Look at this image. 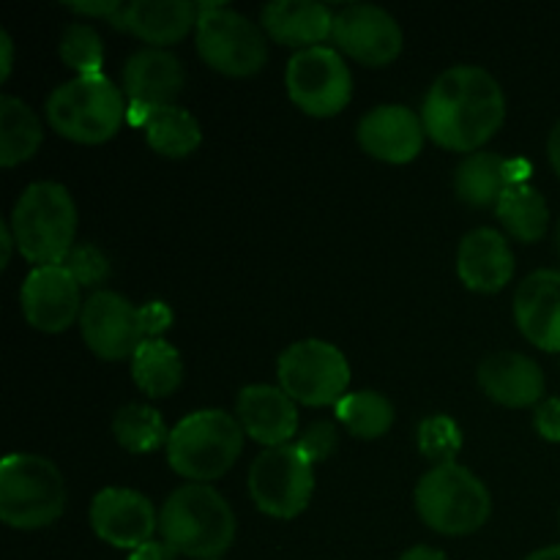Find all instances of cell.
I'll return each instance as SVG.
<instances>
[{"label":"cell","instance_id":"39","mask_svg":"<svg viewBox=\"0 0 560 560\" xmlns=\"http://www.w3.org/2000/svg\"><path fill=\"white\" fill-rule=\"evenodd\" d=\"M399 560H448L446 556H443L441 550H435V547H410L408 552H402V558Z\"/></svg>","mask_w":560,"mask_h":560},{"label":"cell","instance_id":"26","mask_svg":"<svg viewBox=\"0 0 560 560\" xmlns=\"http://www.w3.org/2000/svg\"><path fill=\"white\" fill-rule=\"evenodd\" d=\"M131 377L137 388L153 399L175 394L184 383V361L175 345L167 339H148L131 359Z\"/></svg>","mask_w":560,"mask_h":560},{"label":"cell","instance_id":"7","mask_svg":"<svg viewBox=\"0 0 560 560\" xmlns=\"http://www.w3.org/2000/svg\"><path fill=\"white\" fill-rule=\"evenodd\" d=\"M66 509V481L58 465L38 454H9L0 465V520L16 530L58 523Z\"/></svg>","mask_w":560,"mask_h":560},{"label":"cell","instance_id":"2","mask_svg":"<svg viewBox=\"0 0 560 560\" xmlns=\"http://www.w3.org/2000/svg\"><path fill=\"white\" fill-rule=\"evenodd\" d=\"M159 534L178 556L219 560L235 541V514L211 485H184L164 501Z\"/></svg>","mask_w":560,"mask_h":560},{"label":"cell","instance_id":"17","mask_svg":"<svg viewBox=\"0 0 560 560\" xmlns=\"http://www.w3.org/2000/svg\"><path fill=\"white\" fill-rule=\"evenodd\" d=\"M235 419L244 427L246 438L266 448L288 446L299 435V408L279 386L255 383L241 388Z\"/></svg>","mask_w":560,"mask_h":560},{"label":"cell","instance_id":"11","mask_svg":"<svg viewBox=\"0 0 560 560\" xmlns=\"http://www.w3.org/2000/svg\"><path fill=\"white\" fill-rule=\"evenodd\" d=\"M315 492V463L295 443L266 448L249 468V495L262 514L293 520Z\"/></svg>","mask_w":560,"mask_h":560},{"label":"cell","instance_id":"37","mask_svg":"<svg viewBox=\"0 0 560 560\" xmlns=\"http://www.w3.org/2000/svg\"><path fill=\"white\" fill-rule=\"evenodd\" d=\"M120 5L124 3H118V0H104V3H66V9L82 16H107V20H113Z\"/></svg>","mask_w":560,"mask_h":560},{"label":"cell","instance_id":"3","mask_svg":"<svg viewBox=\"0 0 560 560\" xmlns=\"http://www.w3.org/2000/svg\"><path fill=\"white\" fill-rule=\"evenodd\" d=\"M173 326V312L162 301L135 306L113 290H96L80 315V334L88 350L104 361L135 359L148 339H159Z\"/></svg>","mask_w":560,"mask_h":560},{"label":"cell","instance_id":"36","mask_svg":"<svg viewBox=\"0 0 560 560\" xmlns=\"http://www.w3.org/2000/svg\"><path fill=\"white\" fill-rule=\"evenodd\" d=\"M129 560H178V552H175L167 541L151 539L148 545L137 547L135 552H129Z\"/></svg>","mask_w":560,"mask_h":560},{"label":"cell","instance_id":"24","mask_svg":"<svg viewBox=\"0 0 560 560\" xmlns=\"http://www.w3.org/2000/svg\"><path fill=\"white\" fill-rule=\"evenodd\" d=\"M126 118L135 126H140L145 142L167 159H184L195 153L202 142L200 124L189 109L178 107V104H167V107H142V104H131Z\"/></svg>","mask_w":560,"mask_h":560},{"label":"cell","instance_id":"20","mask_svg":"<svg viewBox=\"0 0 560 560\" xmlns=\"http://www.w3.org/2000/svg\"><path fill=\"white\" fill-rule=\"evenodd\" d=\"M479 386L503 408H530L545 397V372L530 355L501 350L479 364Z\"/></svg>","mask_w":560,"mask_h":560},{"label":"cell","instance_id":"23","mask_svg":"<svg viewBox=\"0 0 560 560\" xmlns=\"http://www.w3.org/2000/svg\"><path fill=\"white\" fill-rule=\"evenodd\" d=\"M262 31L282 47L312 49L334 36V11L315 0H273L260 14Z\"/></svg>","mask_w":560,"mask_h":560},{"label":"cell","instance_id":"28","mask_svg":"<svg viewBox=\"0 0 560 560\" xmlns=\"http://www.w3.org/2000/svg\"><path fill=\"white\" fill-rule=\"evenodd\" d=\"M495 213L498 222L506 228V233L512 238L523 241V244H536V241L545 238L547 228H550L547 200L530 184L509 186L501 200H498Z\"/></svg>","mask_w":560,"mask_h":560},{"label":"cell","instance_id":"10","mask_svg":"<svg viewBox=\"0 0 560 560\" xmlns=\"http://www.w3.org/2000/svg\"><path fill=\"white\" fill-rule=\"evenodd\" d=\"M279 388L306 408L337 405L348 394L350 364L342 350L323 339L290 345L277 364Z\"/></svg>","mask_w":560,"mask_h":560},{"label":"cell","instance_id":"21","mask_svg":"<svg viewBox=\"0 0 560 560\" xmlns=\"http://www.w3.org/2000/svg\"><path fill=\"white\" fill-rule=\"evenodd\" d=\"M457 273L474 293H501L514 277V255L498 230L479 228L468 233L457 252Z\"/></svg>","mask_w":560,"mask_h":560},{"label":"cell","instance_id":"12","mask_svg":"<svg viewBox=\"0 0 560 560\" xmlns=\"http://www.w3.org/2000/svg\"><path fill=\"white\" fill-rule=\"evenodd\" d=\"M284 82L295 107L312 118H334L353 98V77L348 63L339 49L331 47L295 52L288 63Z\"/></svg>","mask_w":560,"mask_h":560},{"label":"cell","instance_id":"41","mask_svg":"<svg viewBox=\"0 0 560 560\" xmlns=\"http://www.w3.org/2000/svg\"><path fill=\"white\" fill-rule=\"evenodd\" d=\"M0 244H3V260H0V268H5V266H9V260H11V249H14V246H16L14 233H11V224L9 222L0 224Z\"/></svg>","mask_w":560,"mask_h":560},{"label":"cell","instance_id":"33","mask_svg":"<svg viewBox=\"0 0 560 560\" xmlns=\"http://www.w3.org/2000/svg\"><path fill=\"white\" fill-rule=\"evenodd\" d=\"M63 266L69 268V273L77 279L80 288H96L109 277V260L93 244L74 246L63 260Z\"/></svg>","mask_w":560,"mask_h":560},{"label":"cell","instance_id":"13","mask_svg":"<svg viewBox=\"0 0 560 560\" xmlns=\"http://www.w3.org/2000/svg\"><path fill=\"white\" fill-rule=\"evenodd\" d=\"M334 44L350 60L372 69L394 63L402 52V27L381 5L353 3L334 14Z\"/></svg>","mask_w":560,"mask_h":560},{"label":"cell","instance_id":"9","mask_svg":"<svg viewBox=\"0 0 560 560\" xmlns=\"http://www.w3.org/2000/svg\"><path fill=\"white\" fill-rule=\"evenodd\" d=\"M197 55L208 69L224 77H252L266 66L268 49L262 27L230 5L197 3Z\"/></svg>","mask_w":560,"mask_h":560},{"label":"cell","instance_id":"40","mask_svg":"<svg viewBox=\"0 0 560 560\" xmlns=\"http://www.w3.org/2000/svg\"><path fill=\"white\" fill-rule=\"evenodd\" d=\"M547 153H550V164L560 178V120L556 124V129L550 131V140H547Z\"/></svg>","mask_w":560,"mask_h":560},{"label":"cell","instance_id":"4","mask_svg":"<svg viewBox=\"0 0 560 560\" xmlns=\"http://www.w3.org/2000/svg\"><path fill=\"white\" fill-rule=\"evenodd\" d=\"M9 224L16 249L27 262H33V268L63 266L69 252L74 249L77 206L66 186L38 180L22 191Z\"/></svg>","mask_w":560,"mask_h":560},{"label":"cell","instance_id":"38","mask_svg":"<svg viewBox=\"0 0 560 560\" xmlns=\"http://www.w3.org/2000/svg\"><path fill=\"white\" fill-rule=\"evenodd\" d=\"M0 55H3V60H0V80H9L11 74V66H14V44H11V36L5 31H0Z\"/></svg>","mask_w":560,"mask_h":560},{"label":"cell","instance_id":"31","mask_svg":"<svg viewBox=\"0 0 560 560\" xmlns=\"http://www.w3.org/2000/svg\"><path fill=\"white\" fill-rule=\"evenodd\" d=\"M60 58L69 69L77 71V77L102 74L104 63V47L98 33L85 22H74L66 27L63 38H60Z\"/></svg>","mask_w":560,"mask_h":560},{"label":"cell","instance_id":"14","mask_svg":"<svg viewBox=\"0 0 560 560\" xmlns=\"http://www.w3.org/2000/svg\"><path fill=\"white\" fill-rule=\"evenodd\" d=\"M91 528L109 547L135 552L153 539L159 530V514L142 492L107 487L91 503Z\"/></svg>","mask_w":560,"mask_h":560},{"label":"cell","instance_id":"5","mask_svg":"<svg viewBox=\"0 0 560 560\" xmlns=\"http://www.w3.org/2000/svg\"><path fill=\"white\" fill-rule=\"evenodd\" d=\"M126 98L104 74L74 77L47 98V124L60 137L80 145H102L124 126Z\"/></svg>","mask_w":560,"mask_h":560},{"label":"cell","instance_id":"19","mask_svg":"<svg viewBox=\"0 0 560 560\" xmlns=\"http://www.w3.org/2000/svg\"><path fill=\"white\" fill-rule=\"evenodd\" d=\"M197 20L200 5L189 0H135L120 5L109 22L140 42L164 49L167 44L184 42L191 27H197Z\"/></svg>","mask_w":560,"mask_h":560},{"label":"cell","instance_id":"22","mask_svg":"<svg viewBox=\"0 0 560 560\" xmlns=\"http://www.w3.org/2000/svg\"><path fill=\"white\" fill-rule=\"evenodd\" d=\"M184 85V66L167 49L145 47L131 55L124 66V93L131 104L167 107V104H175Z\"/></svg>","mask_w":560,"mask_h":560},{"label":"cell","instance_id":"34","mask_svg":"<svg viewBox=\"0 0 560 560\" xmlns=\"http://www.w3.org/2000/svg\"><path fill=\"white\" fill-rule=\"evenodd\" d=\"M337 443H339L337 424H334V421H315V424L306 427V432L295 441V446H299L312 463H320V459L331 457Z\"/></svg>","mask_w":560,"mask_h":560},{"label":"cell","instance_id":"1","mask_svg":"<svg viewBox=\"0 0 560 560\" xmlns=\"http://www.w3.org/2000/svg\"><path fill=\"white\" fill-rule=\"evenodd\" d=\"M421 120L435 145L470 156L501 131L506 96L481 66H452L427 91Z\"/></svg>","mask_w":560,"mask_h":560},{"label":"cell","instance_id":"43","mask_svg":"<svg viewBox=\"0 0 560 560\" xmlns=\"http://www.w3.org/2000/svg\"><path fill=\"white\" fill-rule=\"evenodd\" d=\"M558 252H560V224H558Z\"/></svg>","mask_w":560,"mask_h":560},{"label":"cell","instance_id":"6","mask_svg":"<svg viewBox=\"0 0 560 560\" xmlns=\"http://www.w3.org/2000/svg\"><path fill=\"white\" fill-rule=\"evenodd\" d=\"M244 427L224 410H197L180 419L167 441V463L191 485L219 479L244 452Z\"/></svg>","mask_w":560,"mask_h":560},{"label":"cell","instance_id":"27","mask_svg":"<svg viewBox=\"0 0 560 560\" xmlns=\"http://www.w3.org/2000/svg\"><path fill=\"white\" fill-rule=\"evenodd\" d=\"M44 142V126L38 115L27 107L22 98H0V164L16 167V164L33 159Z\"/></svg>","mask_w":560,"mask_h":560},{"label":"cell","instance_id":"15","mask_svg":"<svg viewBox=\"0 0 560 560\" xmlns=\"http://www.w3.org/2000/svg\"><path fill=\"white\" fill-rule=\"evenodd\" d=\"M22 315L36 331L60 334L80 323L82 299L80 284L66 266H42L27 273L22 284Z\"/></svg>","mask_w":560,"mask_h":560},{"label":"cell","instance_id":"32","mask_svg":"<svg viewBox=\"0 0 560 560\" xmlns=\"http://www.w3.org/2000/svg\"><path fill=\"white\" fill-rule=\"evenodd\" d=\"M416 441H419L421 457L435 465H448L463 448V430L452 416L435 413L421 421Z\"/></svg>","mask_w":560,"mask_h":560},{"label":"cell","instance_id":"29","mask_svg":"<svg viewBox=\"0 0 560 560\" xmlns=\"http://www.w3.org/2000/svg\"><path fill=\"white\" fill-rule=\"evenodd\" d=\"M337 421L361 441H377L394 427V405L377 392L345 394L334 405Z\"/></svg>","mask_w":560,"mask_h":560},{"label":"cell","instance_id":"8","mask_svg":"<svg viewBox=\"0 0 560 560\" xmlns=\"http://www.w3.org/2000/svg\"><path fill=\"white\" fill-rule=\"evenodd\" d=\"M416 512L438 534L468 536L490 520L492 498L485 481L463 465H435L416 487Z\"/></svg>","mask_w":560,"mask_h":560},{"label":"cell","instance_id":"35","mask_svg":"<svg viewBox=\"0 0 560 560\" xmlns=\"http://www.w3.org/2000/svg\"><path fill=\"white\" fill-rule=\"evenodd\" d=\"M534 424H536V432H539L547 443H560V399L558 397H547L536 405Z\"/></svg>","mask_w":560,"mask_h":560},{"label":"cell","instance_id":"42","mask_svg":"<svg viewBox=\"0 0 560 560\" xmlns=\"http://www.w3.org/2000/svg\"><path fill=\"white\" fill-rule=\"evenodd\" d=\"M525 560H560V545L556 547H545V550H536L530 552Z\"/></svg>","mask_w":560,"mask_h":560},{"label":"cell","instance_id":"30","mask_svg":"<svg viewBox=\"0 0 560 560\" xmlns=\"http://www.w3.org/2000/svg\"><path fill=\"white\" fill-rule=\"evenodd\" d=\"M113 435L126 452L131 454H151L159 446H167L170 432L164 427V419L159 410L151 405L131 402L115 413L113 419Z\"/></svg>","mask_w":560,"mask_h":560},{"label":"cell","instance_id":"25","mask_svg":"<svg viewBox=\"0 0 560 560\" xmlns=\"http://www.w3.org/2000/svg\"><path fill=\"white\" fill-rule=\"evenodd\" d=\"M512 186L509 178V162L498 153L476 151L459 162L457 175H454V189L463 202L474 208L498 206L503 191Z\"/></svg>","mask_w":560,"mask_h":560},{"label":"cell","instance_id":"16","mask_svg":"<svg viewBox=\"0 0 560 560\" xmlns=\"http://www.w3.org/2000/svg\"><path fill=\"white\" fill-rule=\"evenodd\" d=\"M359 145L386 164H408L427 140L424 120L405 104H381L359 120Z\"/></svg>","mask_w":560,"mask_h":560},{"label":"cell","instance_id":"18","mask_svg":"<svg viewBox=\"0 0 560 560\" xmlns=\"http://www.w3.org/2000/svg\"><path fill=\"white\" fill-rule=\"evenodd\" d=\"M514 320L534 348L560 353V271L541 268L523 279L514 295Z\"/></svg>","mask_w":560,"mask_h":560}]
</instances>
